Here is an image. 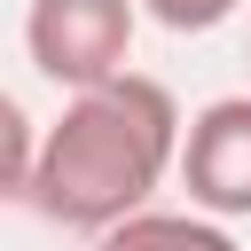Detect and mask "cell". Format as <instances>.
<instances>
[{
  "label": "cell",
  "mask_w": 251,
  "mask_h": 251,
  "mask_svg": "<svg viewBox=\"0 0 251 251\" xmlns=\"http://www.w3.org/2000/svg\"><path fill=\"white\" fill-rule=\"evenodd\" d=\"M180 141H188L180 102L157 78L126 71V78L86 86L55 110V126L39 133V165H31L24 204L55 227L110 235L118 220L149 212L165 173H180Z\"/></svg>",
  "instance_id": "1"
},
{
  "label": "cell",
  "mask_w": 251,
  "mask_h": 251,
  "mask_svg": "<svg viewBox=\"0 0 251 251\" xmlns=\"http://www.w3.org/2000/svg\"><path fill=\"white\" fill-rule=\"evenodd\" d=\"M133 16H141V0H31L24 8V55L63 94L110 86V78H126Z\"/></svg>",
  "instance_id": "2"
},
{
  "label": "cell",
  "mask_w": 251,
  "mask_h": 251,
  "mask_svg": "<svg viewBox=\"0 0 251 251\" xmlns=\"http://www.w3.org/2000/svg\"><path fill=\"white\" fill-rule=\"evenodd\" d=\"M180 188L212 220H251V94H220L188 118Z\"/></svg>",
  "instance_id": "3"
},
{
  "label": "cell",
  "mask_w": 251,
  "mask_h": 251,
  "mask_svg": "<svg viewBox=\"0 0 251 251\" xmlns=\"http://www.w3.org/2000/svg\"><path fill=\"white\" fill-rule=\"evenodd\" d=\"M94 251H235V235L212 220V212H133V220H118L110 235H94Z\"/></svg>",
  "instance_id": "4"
},
{
  "label": "cell",
  "mask_w": 251,
  "mask_h": 251,
  "mask_svg": "<svg viewBox=\"0 0 251 251\" xmlns=\"http://www.w3.org/2000/svg\"><path fill=\"white\" fill-rule=\"evenodd\" d=\"M0 141H8V196L24 204V188H31V165H39V141H31V118H24V102H0Z\"/></svg>",
  "instance_id": "5"
},
{
  "label": "cell",
  "mask_w": 251,
  "mask_h": 251,
  "mask_svg": "<svg viewBox=\"0 0 251 251\" xmlns=\"http://www.w3.org/2000/svg\"><path fill=\"white\" fill-rule=\"evenodd\" d=\"M243 0H141V16L149 24H165V31H212V24H227Z\"/></svg>",
  "instance_id": "6"
}]
</instances>
